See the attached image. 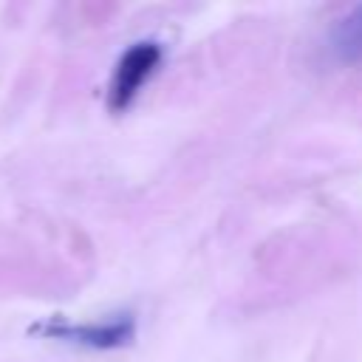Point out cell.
<instances>
[{"label":"cell","instance_id":"7a4b0ae2","mask_svg":"<svg viewBox=\"0 0 362 362\" xmlns=\"http://www.w3.org/2000/svg\"><path fill=\"white\" fill-rule=\"evenodd\" d=\"M158 65H161V45L158 42H153V40L133 42L119 57V62L113 68V79H110V90H107L110 110H124L136 99L141 85L156 74Z\"/></svg>","mask_w":362,"mask_h":362},{"label":"cell","instance_id":"6da1fadb","mask_svg":"<svg viewBox=\"0 0 362 362\" xmlns=\"http://www.w3.org/2000/svg\"><path fill=\"white\" fill-rule=\"evenodd\" d=\"M31 334L96 348V351H110V348L130 345V339L136 337V320L133 314H113L107 320H93V322H68L54 317L48 322L31 325Z\"/></svg>","mask_w":362,"mask_h":362},{"label":"cell","instance_id":"3957f363","mask_svg":"<svg viewBox=\"0 0 362 362\" xmlns=\"http://www.w3.org/2000/svg\"><path fill=\"white\" fill-rule=\"evenodd\" d=\"M328 48L339 62H362V6H354L328 28Z\"/></svg>","mask_w":362,"mask_h":362}]
</instances>
